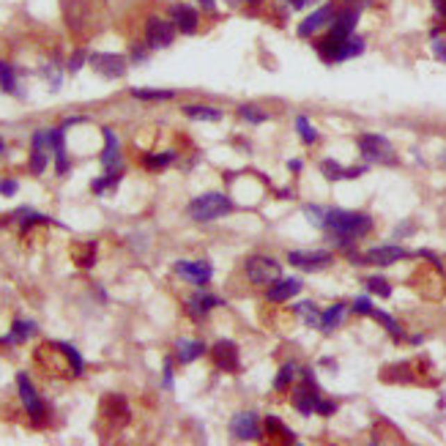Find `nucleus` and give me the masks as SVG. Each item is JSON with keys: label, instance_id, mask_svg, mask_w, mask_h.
Returning a JSON list of instances; mask_svg holds the SVG:
<instances>
[{"label": "nucleus", "instance_id": "7", "mask_svg": "<svg viewBox=\"0 0 446 446\" xmlns=\"http://www.w3.org/2000/svg\"><path fill=\"white\" fill-rule=\"evenodd\" d=\"M334 17H337L334 6H331V3H323L320 8H315L307 19L299 22V36H302V39H313L315 33H320L323 28H329V25L334 22Z\"/></svg>", "mask_w": 446, "mask_h": 446}, {"label": "nucleus", "instance_id": "14", "mask_svg": "<svg viewBox=\"0 0 446 446\" xmlns=\"http://www.w3.org/2000/svg\"><path fill=\"white\" fill-rule=\"evenodd\" d=\"M104 134V151H101V167L107 173H121V142L113 129H101Z\"/></svg>", "mask_w": 446, "mask_h": 446}, {"label": "nucleus", "instance_id": "37", "mask_svg": "<svg viewBox=\"0 0 446 446\" xmlns=\"http://www.w3.org/2000/svg\"><path fill=\"white\" fill-rule=\"evenodd\" d=\"M176 159V151H165V154H156V156H148L145 159V167H151V170H156V167H165V165H170Z\"/></svg>", "mask_w": 446, "mask_h": 446}, {"label": "nucleus", "instance_id": "12", "mask_svg": "<svg viewBox=\"0 0 446 446\" xmlns=\"http://www.w3.org/2000/svg\"><path fill=\"white\" fill-rule=\"evenodd\" d=\"M211 358H214L217 370L236 372V370H238V345L230 342V340H220V342L211 348Z\"/></svg>", "mask_w": 446, "mask_h": 446}, {"label": "nucleus", "instance_id": "34", "mask_svg": "<svg viewBox=\"0 0 446 446\" xmlns=\"http://www.w3.org/2000/svg\"><path fill=\"white\" fill-rule=\"evenodd\" d=\"M238 113H241V118L247 121V124H266L268 115L263 110H258V107H252V104H244V107H238Z\"/></svg>", "mask_w": 446, "mask_h": 446}, {"label": "nucleus", "instance_id": "5", "mask_svg": "<svg viewBox=\"0 0 446 446\" xmlns=\"http://www.w3.org/2000/svg\"><path fill=\"white\" fill-rule=\"evenodd\" d=\"M176 25L173 19H162V17H148L145 22V42L151 49H162V47H170L176 39Z\"/></svg>", "mask_w": 446, "mask_h": 446}, {"label": "nucleus", "instance_id": "50", "mask_svg": "<svg viewBox=\"0 0 446 446\" xmlns=\"http://www.w3.org/2000/svg\"><path fill=\"white\" fill-rule=\"evenodd\" d=\"M200 3H203V8H211V11L217 8V0H200Z\"/></svg>", "mask_w": 446, "mask_h": 446}, {"label": "nucleus", "instance_id": "30", "mask_svg": "<svg viewBox=\"0 0 446 446\" xmlns=\"http://www.w3.org/2000/svg\"><path fill=\"white\" fill-rule=\"evenodd\" d=\"M296 313L302 315L310 326H315V329L320 326V313H317V307H315L313 302H299V304H296Z\"/></svg>", "mask_w": 446, "mask_h": 446}, {"label": "nucleus", "instance_id": "32", "mask_svg": "<svg viewBox=\"0 0 446 446\" xmlns=\"http://www.w3.org/2000/svg\"><path fill=\"white\" fill-rule=\"evenodd\" d=\"M266 430H268V433H274V436H282L288 444H293V441H296L293 430H290V427H285V424H282L279 419H274V416H268V419H266Z\"/></svg>", "mask_w": 446, "mask_h": 446}, {"label": "nucleus", "instance_id": "21", "mask_svg": "<svg viewBox=\"0 0 446 446\" xmlns=\"http://www.w3.org/2000/svg\"><path fill=\"white\" fill-rule=\"evenodd\" d=\"M183 115L192 121H222V110L208 107V104H186Z\"/></svg>", "mask_w": 446, "mask_h": 446}, {"label": "nucleus", "instance_id": "44", "mask_svg": "<svg viewBox=\"0 0 446 446\" xmlns=\"http://www.w3.org/2000/svg\"><path fill=\"white\" fill-rule=\"evenodd\" d=\"M165 386L173 389V361H170V358L165 361Z\"/></svg>", "mask_w": 446, "mask_h": 446}, {"label": "nucleus", "instance_id": "42", "mask_svg": "<svg viewBox=\"0 0 446 446\" xmlns=\"http://www.w3.org/2000/svg\"><path fill=\"white\" fill-rule=\"evenodd\" d=\"M83 63H85V52L80 49V52H74V55H72V60H69V72H80V69H83Z\"/></svg>", "mask_w": 446, "mask_h": 446}, {"label": "nucleus", "instance_id": "6", "mask_svg": "<svg viewBox=\"0 0 446 446\" xmlns=\"http://www.w3.org/2000/svg\"><path fill=\"white\" fill-rule=\"evenodd\" d=\"M230 433H233V438H238V441H255V438H261L263 430H261V416H258V411H241V413H236L233 422H230Z\"/></svg>", "mask_w": 446, "mask_h": 446}, {"label": "nucleus", "instance_id": "9", "mask_svg": "<svg viewBox=\"0 0 446 446\" xmlns=\"http://www.w3.org/2000/svg\"><path fill=\"white\" fill-rule=\"evenodd\" d=\"M173 268H176L179 276H183L186 282H192V285H197V288L208 285V282H211V274H214L211 263H206V261H179Z\"/></svg>", "mask_w": 446, "mask_h": 446}, {"label": "nucleus", "instance_id": "23", "mask_svg": "<svg viewBox=\"0 0 446 446\" xmlns=\"http://www.w3.org/2000/svg\"><path fill=\"white\" fill-rule=\"evenodd\" d=\"M342 317H345V304H334V307H329L326 313H320V326H317V329L334 331V329L342 323Z\"/></svg>", "mask_w": 446, "mask_h": 446}, {"label": "nucleus", "instance_id": "45", "mask_svg": "<svg viewBox=\"0 0 446 446\" xmlns=\"http://www.w3.org/2000/svg\"><path fill=\"white\" fill-rule=\"evenodd\" d=\"M361 173H367V167H351V170H345V179H358Z\"/></svg>", "mask_w": 446, "mask_h": 446}, {"label": "nucleus", "instance_id": "18", "mask_svg": "<svg viewBox=\"0 0 446 446\" xmlns=\"http://www.w3.org/2000/svg\"><path fill=\"white\" fill-rule=\"evenodd\" d=\"M299 290H302V282H299V279H276V282H271V288L266 290V299L271 304H279V302L293 299Z\"/></svg>", "mask_w": 446, "mask_h": 446}, {"label": "nucleus", "instance_id": "46", "mask_svg": "<svg viewBox=\"0 0 446 446\" xmlns=\"http://www.w3.org/2000/svg\"><path fill=\"white\" fill-rule=\"evenodd\" d=\"M433 49H436V55H438L441 60H446V47H444V42H436V44H433Z\"/></svg>", "mask_w": 446, "mask_h": 446}, {"label": "nucleus", "instance_id": "19", "mask_svg": "<svg viewBox=\"0 0 446 446\" xmlns=\"http://www.w3.org/2000/svg\"><path fill=\"white\" fill-rule=\"evenodd\" d=\"M315 402H317V389H313V386H299V389L293 392V408H296L302 416H313Z\"/></svg>", "mask_w": 446, "mask_h": 446}, {"label": "nucleus", "instance_id": "11", "mask_svg": "<svg viewBox=\"0 0 446 446\" xmlns=\"http://www.w3.org/2000/svg\"><path fill=\"white\" fill-rule=\"evenodd\" d=\"M356 22H358V8H348V11L337 14L334 22L329 25V36H326V39H329V42H342V39L354 36Z\"/></svg>", "mask_w": 446, "mask_h": 446}, {"label": "nucleus", "instance_id": "47", "mask_svg": "<svg viewBox=\"0 0 446 446\" xmlns=\"http://www.w3.org/2000/svg\"><path fill=\"white\" fill-rule=\"evenodd\" d=\"M288 167H290L293 173H299V170L304 167V162H302V159H290V162H288Z\"/></svg>", "mask_w": 446, "mask_h": 446}, {"label": "nucleus", "instance_id": "41", "mask_svg": "<svg viewBox=\"0 0 446 446\" xmlns=\"http://www.w3.org/2000/svg\"><path fill=\"white\" fill-rule=\"evenodd\" d=\"M315 411H317L320 416H331V413L337 411V402H329V400H320V397H317V402H315Z\"/></svg>", "mask_w": 446, "mask_h": 446}, {"label": "nucleus", "instance_id": "26", "mask_svg": "<svg viewBox=\"0 0 446 446\" xmlns=\"http://www.w3.org/2000/svg\"><path fill=\"white\" fill-rule=\"evenodd\" d=\"M0 88L6 93H17V74H14L11 63H6V60H0Z\"/></svg>", "mask_w": 446, "mask_h": 446}, {"label": "nucleus", "instance_id": "48", "mask_svg": "<svg viewBox=\"0 0 446 446\" xmlns=\"http://www.w3.org/2000/svg\"><path fill=\"white\" fill-rule=\"evenodd\" d=\"M288 3H290V8H296V11H299V8H304V6H307V3H313V0H288Z\"/></svg>", "mask_w": 446, "mask_h": 446}, {"label": "nucleus", "instance_id": "33", "mask_svg": "<svg viewBox=\"0 0 446 446\" xmlns=\"http://www.w3.org/2000/svg\"><path fill=\"white\" fill-rule=\"evenodd\" d=\"M296 132L302 134V140H304L307 145H313L315 140H317V132L313 129V124H310L307 115H299V118H296Z\"/></svg>", "mask_w": 446, "mask_h": 446}, {"label": "nucleus", "instance_id": "4", "mask_svg": "<svg viewBox=\"0 0 446 446\" xmlns=\"http://www.w3.org/2000/svg\"><path fill=\"white\" fill-rule=\"evenodd\" d=\"M244 271H247L249 282H255V285H271V282L279 279V263L274 258H266V255H252L244 263Z\"/></svg>", "mask_w": 446, "mask_h": 446}, {"label": "nucleus", "instance_id": "38", "mask_svg": "<svg viewBox=\"0 0 446 446\" xmlns=\"http://www.w3.org/2000/svg\"><path fill=\"white\" fill-rule=\"evenodd\" d=\"M304 214H310V222H313L315 227H323V224H326V208L307 206V208H304Z\"/></svg>", "mask_w": 446, "mask_h": 446}, {"label": "nucleus", "instance_id": "54", "mask_svg": "<svg viewBox=\"0 0 446 446\" xmlns=\"http://www.w3.org/2000/svg\"><path fill=\"white\" fill-rule=\"evenodd\" d=\"M249 3H261V0H249Z\"/></svg>", "mask_w": 446, "mask_h": 446}, {"label": "nucleus", "instance_id": "43", "mask_svg": "<svg viewBox=\"0 0 446 446\" xmlns=\"http://www.w3.org/2000/svg\"><path fill=\"white\" fill-rule=\"evenodd\" d=\"M17 189H19V183H17V181H11V179L0 181V195H6V197H11V195H14Z\"/></svg>", "mask_w": 446, "mask_h": 446}, {"label": "nucleus", "instance_id": "53", "mask_svg": "<svg viewBox=\"0 0 446 446\" xmlns=\"http://www.w3.org/2000/svg\"><path fill=\"white\" fill-rule=\"evenodd\" d=\"M356 3H361V6H367V3H372V0H356Z\"/></svg>", "mask_w": 446, "mask_h": 446}, {"label": "nucleus", "instance_id": "39", "mask_svg": "<svg viewBox=\"0 0 446 446\" xmlns=\"http://www.w3.org/2000/svg\"><path fill=\"white\" fill-rule=\"evenodd\" d=\"M93 261H96V244H88L83 255L77 252V263H80L83 268H90V266H93Z\"/></svg>", "mask_w": 446, "mask_h": 446}, {"label": "nucleus", "instance_id": "8", "mask_svg": "<svg viewBox=\"0 0 446 446\" xmlns=\"http://www.w3.org/2000/svg\"><path fill=\"white\" fill-rule=\"evenodd\" d=\"M17 386H19V400L25 405V411H28L36 422H42V416L47 413V405L42 402V397L36 395V389H33V383H31V378H28L25 372L17 375Z\"/></svg>", "mask_w": 446, "mask_h": 446}, {"label": "nucleus", "instance_id": "15", "mask_svg": "<svg viewBox=\"0 0 446 446\" xmlns=\"http://www.w3.org/2000/svg\"><path fill=\"white\" fill-rule=\"evenodd\" d=\"M49 148H52V154H55V170H58L60 176H66V173H69V156H66V124H60V126L49 129Z\"/></svg>", "mask_w": 446, "mask_h": 446}, {"label": "nucleus", "instance_id": "52", "mask_svg": "<svg viewBox=\"0 0 446 446\" xmlns=\"http://www.w3.org/2000/svg\"><path fill=\"white\" fill-rule=\"evenodd\" d=\"M3 151H6V145H3V137H0V154H3Z\"/></svg>", "mask_w": 446, "mask_h": 446}, {"label": "nucleus", "instance_id": "35", "mask_svg": "<svg viewBox=\"0 0 446 446\" xmlns=\"http://www.w3.org/2000/svg\"><path fill=\"white\" fill-rule=\"evenodd\" d=\"M47 167V148H33L31 151V173L42 176Z\"/></svg>", "mask_w": 446, "mask_h": 446}, {"label": "nucleus", "instance_id": "1", "mask_svg": "<svg viewBox=\"0 0 446 446\" xmlns=\"http://www.w3.org/2000/svg\"><path fill=\"white\" fill-rule=\"evenodd\" d=\"M340 244H348L354 238H361L372 230V217L361 214V211H342V208H331L326 211V224H323Z\"/></svg>", "mask_w": 446, "mask_h": 446}, {"label": "nucleus", "instance_id": "49", "mask_svg": "<svg viewBox=\"0 0 446 446\" xmlns=\"http://www.w3.org/2000/svg\"><path fill=\"white\" fill-rule=\"evenodd\" d=\"M436 3V11L441 14V17H446V0H433Z\"/></svg>", "mask_w": 446, "mask_h": 446}, {"label": "nucleus", "instance_id": "29", "mask_svg": "<svg viewBox=\"0 0 446 446\" xmlns=\"http://www.w3.org/2000/svg\"><path fill=\"white\" fill-rule=\"evenodd\" d=\"M296 372H299V370H296V364H285V367L279 370V375L274 378V389H276V392H282V389H288V386L293 383V378H296Z\"/></svg>", "mask_w": 446, "mask_h": 446}, {"label": "nucleus", "instance_id": "25", "mask_svg": "<svg viewBox=\"0 0 446 446\" xmlns=\"http://www.w3.org/2000/svg\"><path fill=\"white\" fill-rule=\"evenodd\" d=\"M58 348H60V354L66 356V361H69V367H72V372L74 375H83V370H85V361H83V356L77 354V348H72L69 342H55Z\"/></svg>", "mask_w": 446, "mask_h": 446}, {"label": "nucleus", "instance_id": "40", "mask_svg": "<svg viewBox=\"0 0 446 446\" xmlns=\"http://www.w3.org/2000/svg\"><path fill=\"white\" fill-rule=\"evenodd\" d=\"M372 310H375V307H372V302H370L367 296H358L356 302H354V313H358V315H370Z\"/></svg>", "mask_w": 446, "mask_h": 446}, {"label": "nucleus", "instance_id": "31", "mask_svg": "<svg viewBox=\"0 0 446 446\" xmlns=\"http://www.w3.org/2000/svg\"><path fill=\"white\" fill-rule=\"evenodd\" d=\"M367 290L375 293V296H381V299H389V296H392V285H389L383 276H370V279H367Z\"/></svg>", "mask_w": 446, "mask_h": 446}, {"label": "nucleus", "instance_id": "24", "mask_svg": "<svg viewBox=\"0 0 446 446\" xmlns=\"http://www.w3.org/2000/svg\"><path fill=\"white\" fill-rule=\"evenodd\" d=\"M33 331H36V326H33V323H28V320H14L11 334H8V337H3L0 342H25Z\"/></svg>", "mask_w": 446, "mask_h": 446}, {"label": "nucleus", "instance_id": "17", "mask_svg": "<svg viewBox=\"0 0 446 446\" xmlns=\"http://www.w3.org/2000/svg\"><path fill=\"white\" fill-rule=\"evenodd\" d=\"M402 258H408V252L402 247L395 244H386V247H372L367 255H364V263H375V266H392Z\"/></svg>", "mask_w": 446, "mask_h": 446}, {"label": "nucleus", "instance_id": "27", "mask_svg": "<svg viewBox=\"0 0 446 446\" xmlns=\"http://www.w3.org/2000/svg\"><path fill=\"white\" fill-rule=\"evenodd\" d=\"M134 99H142V101H167L173 99L176 93L173 90H148V88H134L132 90Z\"/></svg>", "mask_w": 446, "mask_h": 446}, {"label": "nucleus", "instance_id": "3", "mask_svg": "<svg viewBox=\"0 0 446 446\" xmlns=\"http://www.w3.org/2000/svg\"><path fill=\"white\" fill-rule=\"evenodd\" d=\"M358 151H361V156L367 162H375V165H392L395 162V148L381 134H361L358 137Z\"/></svg>", "mask_w": 446, "mask_h": 446}, {"label": "nucleus", "instance_id": "13", "mask_svg": "<svg viewBox=\"0 0 446 446\" xmlns=\"http://www.w3.org/2000/svg\"><path fill=\"white\" fill-rule=\"evenodd\" d=\"M170 19H173V25L179 28L181 33H195L197 25H200V14L189 3H173L170 6Z\"/></svg>", "mask_w": 446, "mask_h": 446}, {"label": "nucleus", "instance_id": "22", "mask_svg": "<svg viewBox=\"0 0 446 446\" xmlns=\"http://www.w3.org/2000/svg\"><path fill=\"white\" fill-rule=\"evenodd\" d=\"M214 307H222V299H217V296H195L192 302H186V310L195 317H203L206 313H211Z\"/></svg>", "mask_w": 446, "mask_h": 446}, {"label": "nucleus", "instance_id": "10", "mask_svg": "<svg viewBox=\"0 0 446 446\" xmlns=\"http://www.w3.org/2000/svg\"><path fill=\"white\" fill-rule=\"evenodd\" d=\"M90 66H93L99 74L115 80V77H121V74L126 72V58H124V55H115V52H96V55H90Z\"/></svg>", "mask_w": 446, "mask_h": 446}, {"label": "nucleus", "instance_id": "36", "mask_svg": "<svg viewBox=\"0 0 446 446\" xmlns=\"http://www.w3.org/2000/svg\"><path fill=\"white\" fill-rule=\"evenodd\" d=\"M320 170H323V176L329 181H340V179H345V170L334 162V159H323L320 162Z\"/></svg>", "mask_w": 446, "mask_h": 446}, {"label": "nucleus", "instance_id": "2", "mask_svg": "<svg viewBox=\"0 0 446 446\" xmlns=\"http://www.w3.org/2000/svg\"><path fill=\"white\" fill-rule=\"evenodd\" d=\"M233 208H236V203H233L227 195H222V192H206V195L195 197V200L186 206V214H189L195 222H211V220L227 217Z\"/></svg>", "mask_w": 446, "mask_h": 446}, {"label": "nucleus", "instance_id": "28", "mask_svg": "<svg viewBox=\"0 0 446 446\" xmlns=\"http://www.w3.org/2000/svg\"><path fill=\"white\" fill-rule=\"evenodd\" d=\"M370 315H372L375 320H381V323H383V329H386V331H389V334H392L395 340H402V329H400V323H397V320H395L392 315L381 313V310H372V313H370Z\"/></svg>", "mask_w": 446, "mask_h": 446}, {"label": "nucleus", "instance_id": "20", "mask_svg": "<svg viewBox=\"0 0 446 446\" xmlns=\"http://www.w3.org/2000/svg\"><path fill=\"white\" fill-rule=\"evenodd\" d=\"M176 351H179L181 364H189V361H197V358L206 354V345H203L200 340H179Z\"/></svg>", "mask_w": 446, "mask_h": 446}, {"label": "nucleus", "instance_id": "51", "mask_svg": "<svg viewBox=\"0 0 446 446\" xmlns=\"http://www.w3.org/2000/svg\"><path fill=\"white\" fill-rule=\"evenodd\" d=\"M227 3H230V6H238V3H244V0H227Z\"/></svg>", "mask_w": 446, "mask_h": 446}, {"label": "nucleus", "instance_id": "16", "mask_svg": "<svg viewBox=\"0 0 446 446\" xmlns=\"http://www.w3.org/2000/svg\"><path fill=\"white\" fill-rule=\"evenodd\" d=\"M288 261L302 271H320L331 266V252H290Z\"/></svg>", "mask_w": 446, "mask_h": 446}]
</instances>
